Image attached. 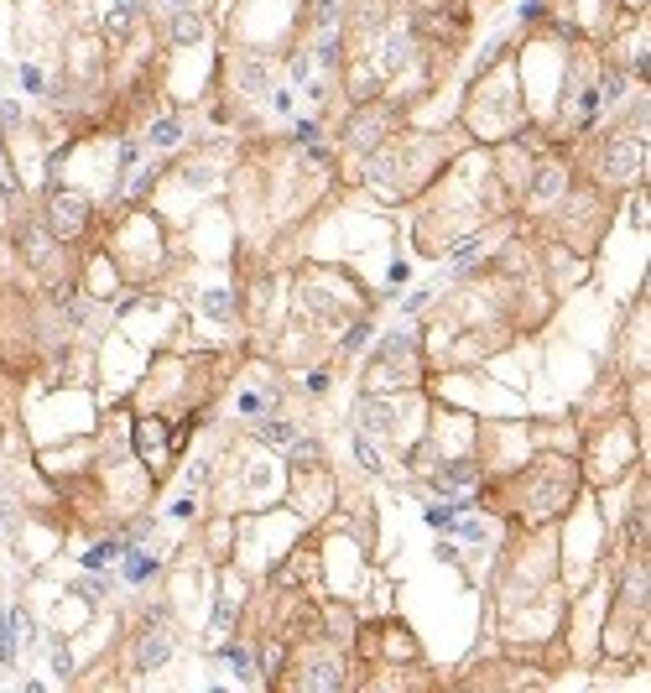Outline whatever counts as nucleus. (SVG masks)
Segmentation results:
<instances>
[{
	"label": "nucleus",
	"mask_w": 651,
	"mask_h": 693,
	"mask_svg": "<svg viewBox=\"0 0 651 693\" xmlns=\"http://www.w3.org/2000/svg\"><path fill=\"white\" fill-rule=\"evenodd\" d=\"M156 569H162L156 558H147V553H136V558L125 563V579H131V584H141V579H151V573H156Z\"/></svg>",
	"instance_id": "nucleus-8"
},
{
	"label": "nucleus",
	"mask_w": 651,
	"mask_h": 693,
	"mask_svg": "<svg viewBox=\"0 0 651 693\" xmlns=\"http://www.w3.org/2000/svg\"><path fill=\"white\" fill-rule=\"evenodd\" d=\"M115 553H120V543H99L94 553H84V569H94V573H99L105 563H110V558H115Z\"/></svg>",
	"instance_id": "nucleus-12"
},
{
	"label": "nucleus",
	"mask_w": 651,
	"mask_h": 693,
	"mask_svg": "<svg viewBox=\"0 0 651 693\" xmlns=\"http://www.w3.org/2000/svg\"><path fill=\"white\" fill-rule=\"evenodd\" d=\"M240 89H245V94H256V99H261V94L271 89V79L261 73V63H245V73H240Z\"/></svg>",
	"instance_id": "nucleus-5"
},
{
	"label": "nucleus",
	"mask_w": 651,
	"mask_h": 693,
	"mask_svg": "<svg viewBox=\"0 0 651 693\" xmlns=\"http://www.w3.org/2000/svg\"><path fill=\"white\" fill-rule=\"evenodd\" d=\"M365 334H370V329H365V324H355V329L344 334V350H355V344H365Z\"/></svg>",
	"instance_id": "nucleus-21"
},
{
	"label": "nucleus",
	"mask_w": 651,
	"mask_h": 693,
	"mask_svg": "<svg viewBox=\"0 0 651 693\" xmlns=\"http://www.w3.org/2000/svg\"><path fill=\"white\" fill-rule=\"evenodd\" d=\"M204 313H208V318H230V292H208Z\"/></svg>",
	"instance_id": "nucleus-14"
},
{
	"label": "nucleus",
	"mask_w": 651,
	"mask_h": 693,
	"mask_svg": "<svg viewBox=\"0 0 651 693\" xmlns=\"http://www.w3.org/2000/svg\"><path fill=\"white\" fill-rule=\"evenodd\" d=\"M402 63H407V37H402V31H396V37H391V42H385V53H381V68H385V73H396V68H402Z\"/></svg>",
	"instance_id": "nucleus-6"
},
{
	"label": "nucleus",
	"mask_w": 651,
	"mask_h": 693,
	"mask_svg": "<svg viewBox=\"0 0 651 693\" xmlns=\"http://www.w3.org/2000/svg\"><path fill=\"white\" fill-rule=\"evenodd\" d=\"M131 21H136V11H125V5H115V11L105 16V31H110V37H125V31H131Z\"/></svg>",
	"instance_id": "nucleus-10"
},
{
	"label": "nucleus",
	"mask_w": 651,
	"mask_h": 693,
	"mask_svg": "<svg viewBox=\"0 0 651 693\" xmlns=\"http://www.w3.org/2000/svg\"><path fill=\"white\" fill-rule=\"evenodd\" d=\"M235 407L245 412V418H256V412H261L266 401H261V392H240V401H235Z\"/></svg>",
	"instance_id": "nucleus-18"
},
{
	"label": "nucleus",
	"mask_w": 651,
	"mask_h": 693,
	"mask_svg": "<svg viewBox=\"0 0 651 693\" xmlns=\"http://www.w3.org/2000/svg\"><path fill=\"white\" fill-rule=\"evenodd\" d=\"M162 5H178V0H162Z\"/></svg>",
	"instance_id": "nucleus-22"
},
{
	"label": "nucleus",
	"mask_w": 651,
	"mask_h": 693,
	"mask_svg": "<svg viewBox=\"0 0 651 693\" xmlns=\"http://www.w3.org/2000/svg\"><path fill=\"white\" fill-rule=\"evenodd\" d=\"M224 657H230V663H235V672H240V678H250V657H245V652H240V647H224Z\"/></svg>",
	"instance_id": "nucleus-20"
},
{
	"label": "nucleus",
	"mask_w": 651,
	"mask_h": 693,
	"mask_svg": "<svg viewBox=\"0 0 651 693\" xmlns=\"http://www.w3.org/2000/svg\"><path fill=\"white\" fill-rule=\"evenodd\" d=\"M167 657H173V641H167V636H147V641L136 647V667H141V672H151V667H162Z\"/></svg>",
	"instance_id": "nucleus-2"
},
{
	"label": "nucleus",
	"mask_w": 651,
	"mask_h": 693,
	"mask_svg": "<svg viewBox=\"0 0 651 693\" xmlns=\"http://www.w3.org/2000/svg\"><path fill=\"white\" fill-rule=\"evenodd\" d=\"M84 219H89V209L73 199V193H53V241H73L79 230H84Z\"/></svg>",
	"instance_id": "nucleus-1"
},
{
	"label": "nucleus",
	"mask_w": 651,
	"mask_h": 693,
	"mask_svg": "<svg viewBox=\"0 0 651 693\" xmlns=\"http://www.w3.org/2000/svg\"><path fill=\"white\" fill-rule=\"evenodd\" d=\"M21 245H27V256L37 261V266H53V245H47V235H42V230H27V235H21Z\"/></svg>",
	"instance_id": "nucleus-4"
},
{
	"label": "nucleus",
	"mask_w": 651,
	"mask_h": 693,
	"mask_svg": "<svg viewBox=\"0 0 651 693\" xmlns=\"http://www.w3.org/2000/svg\"><path fill=\"white\" fill-rule=\"evenodd\" d=\"M359 418L370 422V427H391V407H381V401H365V407H359Z\"/></svg>",
	"instance_id": "nucleus-13"
},
{
	"label": "nucleus",
	"mask_w": 651,
	"mask_h": 693,
	"mask_svg": "<svg viewBox=\"0 0 651 693\" xmlns=\"http://www.w3.org/2000/svg\"><path fill=\"white\" fill-rule=\"evenodd\" d=\"M261 438H266V444H292V427H287V422H266Z\"/></svg>",
	"instance_id": "nucleus-17"
},
{
	"label": "nucleus",
	"mask_w": 651,
	"mask_h": 693,
	"mask_svg": "<svg viewBox=\"0 0 651 693\" xmlns=\"http://www.w3.org/2000/svg\"><path fill=\"white\" fill-rule=\"evenodd\" d=\"M151 147H173V141H182V121L178 115H167V121H156L151 125V136H147Z\"/></svg>",
	"instance_id": "nucleus-3"
},
{
	"label": "nucleus",
	"mask_w": 651,
	"mask_h": 693,
	"mask_svg": "<svg viewBox=\"0 0 651 693\" xmlns=\"http://www.w3.org/2000/svg\"><path fill=\"white\" fill-rule=\"evenodd\" d=\"M0 193H5V199H16V193H21V178H16V167H11L5 147H0Z\"/></svg>",
	"instance_id": "nucleus-9"
},
{
	"label": "nucleus",
	"mask_w": 651,
	"mask_h": 693,
	"mask_svg": "<svg viewBox=\"0 0 651 693\" xmlns=\"http://www.w3.org/2000/svg\"><path fill=\"white\" fill-rule=\"evenodd\" d=\"M407 350H412V339H407V334H391V339H385V344H381V360H391V355L402 360Z\"/></svg>",
	"instance_id": "nucleus-15"
},
{
	"label": "nucleus",
	"mask_w": 651,
	"mask_h": 693,
	"mask_svg": "<svg viewBox=\"0 0 651 693\" xmlns=\"http://www.w3.org/2000/svg\"><path fill=\"white\" fill-rule=\"evenodd\" d=\"M173 37H178V42H199V37H204V21H199V16H178V21H173Z\"/></svg>",
	"instance_id": "nucleus-11"
},
{
	"label": "nucleus",
	"mask_w": 651,
	"mask_h": 693,
	"mask_svg": "<svg viewBox=\"0 0 651 693\" xmlns=\"http://www.w3.org/2000/svg\"><path fill=\"white\" fill-rule=\"evenodd\" d=\"M636 162H641V151H636V147H615V156H610V167H604V173H610V178H621V173H630Z\"/></svg>",
	"instance_id": "nucleus-7"
},
{
	"label": "nucleus",
	"mask_w": 651,
	"mask_h": 693,
	"mask_svg": "<svg viewBox=\"0 0 651 693\" xmlns=\"http://www.w3.org/2000/svg\"><path fill=\"white\" fill-rule=\"evenodd\" d=\"M427 527H433V532H448V527H453V511H448V506H427Z\"/></svg>",
	"instance_id": "nucleus-16"
},
{
	"label": "nucleus",
	"mask_w": 651,
	"mask_h": 693,
	"mask_svg": "<svg viewBox=\"0 0 651 693\" xmlns=\"http://www.w3.org/2000/svg\"><path fill=\"white\" fill-rule=\"evenodd\" d=\"M355 453L365 469H381V459H376V449H370V438H355Z\"/></svg>",
	"instance_id": "nucleus-19"
}]
</instances>
